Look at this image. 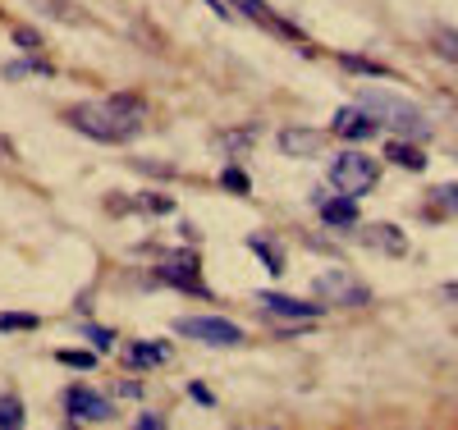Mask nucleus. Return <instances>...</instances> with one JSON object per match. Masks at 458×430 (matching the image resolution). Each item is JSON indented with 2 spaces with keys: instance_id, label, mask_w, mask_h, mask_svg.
Instances as JSON below:
<instances>
[{
  "instance_id": "nucleus-1",
  "label": "nucleus",
  "mask_w": 458,
  "mask_h": 430,
  "mask_svg": "<svg viewBox=\"0 0 458 430\" xmlns=\"http://www.w3.org/2000/svg\"><path fill=\"white\" fill-rule=\"evenodd\" d=\"M64 124L73 133H83L101 147H120L133 142L147 124V101L138 92H106V97H88L79 105L64 110Z\"/></svg>"
},
{
  "instance_id": "nucleus-2",
  "label": "nucleus",
  "mask_w": 458,
  "mask_h": 430,
  "mask_svg": "<svg viewBox=\"0 0 458 430\" xmlns=\"http://www.w3.org/2000/svg\"><path fill=\"white\" fill-rule=\"evenodd\" d=\"M358 105H367L380 124H390L394 138H412V142H427L431 138V120H427V110L399 97V92H380V88H367L358 92Z\"/></svg>"
},
{
  "instance_id": "nucleus-3",
  "label": "nucleus",
  "mask_w": 458,
  "mask_h": 430,
  "mask_svg": "<svg viewBox=\"0 0 458 430\" xmlns=\"http://www.w3.org/2000/svg\"><path fill=\"white\" fill-rule=\"evenodd\" d=\"M376 183H380V161L367 156V151H358V147H349L344 156L330 161V188L335 192H349V198L362 202L367 192H376Z\"/></svg>"
},
{
  "instance_id": "nucleus-4",
  "label": "nucleus",
  "mask_w": 458,
  "mask_h": 430,
  "mask_svg": "<svg viewBox=\"0 0 458 430\" xmlns=\"http://www.w3.org/2000/svg\"><path fill=\"white\" fill-rule=\"evenodd\" d=\"M312 293L330 307H367L371 302V284L358 280L353 270H344V266H330L321 270V275L312 280Z\"/></svg>"
},
{
  "instance_id": "nucleus-5",
  "label": "nucleus",
  "mask_w": 458,
  "mask_h": 430,
  "mask_svg": "<svg viewBox=\"0 0 458 430\" xmlns=\"http://www.w3.org/2000/svg\"><path fill=\"white\" fill-rule=\"evenodd\" d=\"M174 334L179 339H198L207 348H239L243 343V330L234 321H225V316H179Z\"/></svg>"
},
{
  "instance_id": "nucleus-6",
  "label": "nucleus",
  "mask_w": 458,
  "mask_h": 430,
  "mask_svg": "<svg viewBox=\"0 0 458 430\" xmlns=\"http://www.w3.org/2000/svg\"><path fill=\"white\" fill-rule=\"evenodd\" d=\"M64 412H69L73 426H97V421H110L114 417L110 399L97 394V389H88V384H69L64 389Z\"/></svg>"
},
{
  "instance_id": "nucleus-7",
  "label": "nucleus",
  "mask_w": 458,
  "mask_h": 430,
  "mask_svg": "<svg viewBox=\"0 0 458 430\" xmlns=\"http://www.w3.org/2000/svg\"><path fill=\"white\" fill-rule=\"evenodd\" d=\"M157 280L174 284L179 293H202V298H207V284H202V261H198V252H170V257L157 266Z\"/></svg>"
},
{
  "instance_id": "nucleus-8",
  "label": "nucleus",
  "mask_w": 458,
  "mask_h": 430,
  "mask_svg": "<svg viewBox=\"0 0 458 430\" xmlns=\"http://www.w3.org/2000/svg\"><path fill=\"white\" fill-rule=\"evenodd\" d=\"M330 133L358 147V142H367V138H376V133H380V120H376V114H371L367 105H344V110L335 114Z\"/></svg>"
},
{
  "instance_id": "nucleus-9",
  "label": "nucleus",
  "mask_w": 458,
  "mask_h": 430,
  "mask_svg": "<svg viewBox=\"0 0 458 430\" xmlns=\"http://www.w3.org/2000/svg\"><path fill=\"white\" fill-rule=\"evenodd\" d=\"M312 207L321 211V220L330 224V229H344V233H353L358 229V198H349V192H312Z\"/></svg>"
},
{
  "instance_id": "nucleus-10",
  "label": "nucleus",
  "mask_w": 458,
  "mask_h": 430,
  "mask_svg": "<svg viewBox=\"0 0 458 430\" xmlns=\"http://www.w3.org/2000/svg\"><path fill=\"white\" fill-rule=\"evenodd\" d=\"M326 138H330V133H321V129L289 124V129H280V151L293 156V161H317V156L326 151Z\"/></svg>"
},
{
  "instance_id": "nucleus-11",
  "label": "nucleus",
  "mask_w": 458,
  "mask_h": 430,
  "mask_svg": "<svg viewBox=\"0 0 458 430\" xmlns=\"http://www.w3.org/2000/svg\"><path fill=\"white\" fill-rule=\"evenodd\" d=\"M257 302L271 311V316H284V321H317L326 302H302V298H289V293H276V289H261Z\"/></svg>"
},
{
  "instance_id": "nucleus-12",
  "label": "nucleus",
  "mask_w": 458,
  "mask_h": 430,
  "mask_svg": "<svg viewBox=\"0 0 458 430\" xmlns=\"http://www.w3.org/2000/svg\"><path fill=\"white\" fill-rule=\"evenodd\" d=\"M353 233H358L362 248H376L386 257H408V233L394 229V224H358Z\"/></svg>"
},
{
  "instance_id": "nucleus-13",
  "label": "nucleus",
  "mask_w": 458,
  "mask_h": 430,
  "mask_svg": "<svg viewBox=\"0 0 458 430\" xmlns=\"http://www.w3.org/2000/svg\"><path fill=\"white\" fill-rule=\"evenodd\" d=\"M386 156H390L394 165L412 170V174H417V170H427V156H422V147H417L412 138H394V142L386 147Z\"/></svg>"
},
{
  "instance_id": "nucleus-14",
  "label": "nucleus",
  "mask_w": 458,
  "mask_h": 430,
  "mask_svg": "<svg viewBox=\"0 0 458 430\" xmlns=\"http://www.w3.org/2000/svg\"><path fill=\"white\" fill-rule=\"evenodd\" d=\"M248 252H257V257H261V266L271 270V275H284V252H280L271 239H261V233H252V239H248Z\"/></svg>"
},
{
  "instance_id": "nucleus-15",
  "label": "nucleus",
  "mask_w": 458,
  "mask_h": 430,
  "mask_svg": "<svg viewBox=\"0 0 458 430\" xmlns=\"http://www.w3.org/2000/svg\"><path fill=\"white\" fill-rule=\"evenodd\" d=\"M129 367H161L170 358V348L165 343H129Z\"/></svg>"
},
{
  "instance_id": "nucleus-16",
  "label": "nucleus",
  "mask_w": 458,
  "mask_h": 430,
  "mask_svg": "<svg viewBox=\"0 0 458 430\" xmlns=\"http://www.w3.org/2000/svg\"><path fill=\"white\" fill-rule=\"evenodd\" d=\"M339 69H349V73H362V78H390V69L380 64V60H367V55H349V51L339 55Z\"/></svg>"
},
{
  "instance_id": "nucleus-17",
  "label": "nucleus",
  "mask_w": 458,
  "mask_h": 430,
  "mask_svg": "<svg viewBox=\"0 0 458 430\" xmlns=\"http://www.w3.org/2000/svg\"><path fill=\"white\" fill-rule=\"evenodd\" d=\"M23 421H28L23 399H19V394H0V430H19Z\"/></svg>"
},
{
  "instance_id": "nucleus-18",
  "label": "nucleus",
  "mask_w": 458,
  "mask_h": 430,
  "mask_svg": "<svg viewBox=\"0 0 458 430\" xmlns=\"http://www.w3.org/2000/svg\"><path fill=\"white\" fill-rule=\"evenodd\" d=\"M431 42H436V51H440L445 60H454V64H458V32H454V28L431 23Z\"/></svg>"
},
{
  "instance_id": "nucleus-19",
  "label": "nucleus",
  "mask_w": 458,
  "mask_h": 430,
  "mask_svg": "<svg viewBox=\"0 0 458 430\" xmlns=\"http://www.w3.org/2000/svg\"><path fill=\"white\" fill-rule=\"evenodd\" d=\"M42 321L32 311H0V334H14V330H37Z\"/></svg>"
},
{
  "instance_id": "nucleus-20",
  "label": "nucleus",
  "mask_w": 458,
  "mask_h": 430,
  "mask_svg": "<svg viewBox=\"0 0 458 430\" xmlns=\"http://www.w3.org/2000/svg\"><path fill=\"white\" fill-rule=\"evenodd\" d=\"M55 362H60V367H73V371H92V367H97V353H79V348H55Z\"/></svg>"
},
{
  "instance_id": "nucleus-21",
  "label": "nucleus",
  "mask_w": 458,
  "mask_h": 430,
  "mask_svg": "<svg viewBox=\"0 0 458 430\" xmlns=\"http://www.w3.org/2000/svg\"><path fill=\"white\" fill-rule=\"evenodd\" d=\"M220 183H225L229 192H252V179H248L239 165H225V170H220Z\"/></svg>"
},
{
  "instance_id": "nucleus-22",
  "label": "nucleus",
  "mask_w": 458,
  "mask_h": 430,
  "mask_svg": "<svg viewBox=\"0 0 458 430\" xmlns=\"http://www.w3.org/2000/svg\"><path fill=\"white\" fill-rule=\"evenodd\" d=\"M14 46H19L23 55H37V51H42V32H32V28H14Z\"/></svg>"
},
{
  "instance_id": "nucleus-23",
  "label": "nucleus",
  "mask_w": 458,
  "mask_h": 430,
  "mask_svg": "<svg viewBox=\"0 0 458 430\" xmlns=\"http://www.w3.org/2000/svg\"><path fill=\"white\" fill-rule=\"evenodd\" d=\"M88 343L97 348V353H110V348H114V330H106V325H88Z\"/></svg>"
},
{
  "instance_id": "nucleus-24",
  "label": "nucleus",
  "mask_w": 458,
  "mask_h": 430,
  "mask_svg": "<svg viewBox=\"0 0 458 430\" xmlns=\"http://www.w3.org/2000/svg\"><path fill=\"white\" fill-rule=\"evenodd\" d=\"M436 202H440L445 211L458 215V183H440V188H436Z\"/></svg>"
},
{
  "instance_id": "nucleus-25",
  "label": "nucleus",
  "mask_w": 458,
  "mask_h": 430,
  "mask_svg": "<svg viewBox=\"0 0 458 430\" xmlns=\"http://www.w3.org/2000/svg\"><path fill=\"white\" fill-rule=\"evenodd\" d=\"M252 138H257V129H239V133H220V142L234 151V147H252Z\"/></svg>"
},
{
  "instance_id": "nucleus-26",
  "label": "nucleus",
  "mask_w": 458,
  "mask_h": 430,
  "mask_svg": "<svg viewBox=\"0 0 458 430\" xmlns=\"http://www.w3.org/2000/svg\"><path fill=\"white\" fill-rule=\"evenodd\" d=\"M234 10H243L252 19H266V0H234Z\"/></svg>"
},
{
  "instance_id": "nucleus-27",
  "label": "nucleus",
  "mask_w": 458,
  "mask_h": 430,
  "mask_svg": "<svg viewBox=\"0 0 458 430\" xmlns=\"http://www.w3.org/2000/svg\"><path fill=\"white\" fill-rule=\"evenodd\" d=\"M436 298H440V302H449V307H458V280L440 284V289H436Z\"/></svg>"
},
{
  "instance_id": "nucleus-28",
  "label": "nucleus",
  "mask_w": 458,
  "mask_h": 430,
  "mask_svg": "<svg viewBox=\"0 0 458 430\" xmlns=\"http://www.w3.org/2000/svg\"><path fill=\"white\" fill-rule=\"evenodd\" d=\"M188 394H193V399H198L202 408H211V403H216V394H211L207 384H188Z\"/></svg>"
},
{
  "instance_id": "nucleus-29",
  "label": "nucleus",
  "mask_w": 458,
  "mask_h": 430,
  "mask_svg": "<svg viewBox=\"0 0 458 430\" xmlns=\"http://www.w3.org/2000/svg\"><path fill=\"white\" fill-rule=\"evenodd\" d=\"M138 426H142V430H161V426H165V421H161V417H157V412H147V417H138Z\"/></svg>"
},
{
  "instance_id": "nucleus-30",
  "label": "nucleus",
  "mask_w": 458,
  "mask_h": 430,
  "mask_svg": "<svg viewBox=\"0 0 458 430\" xmlns=\"http://www.w3.org/2000/svg\"><path fill=\"white\" fill-rule=\"evenodd\" d=\"M120 394H124V399H142V384H133V380H124V384H120Z\"/></svg>"
}]
</instances>
